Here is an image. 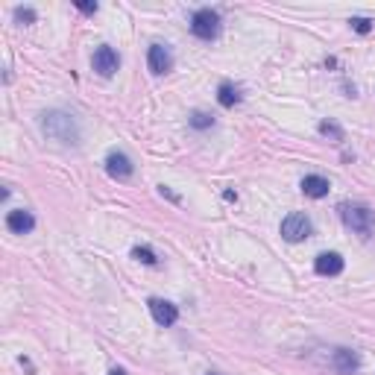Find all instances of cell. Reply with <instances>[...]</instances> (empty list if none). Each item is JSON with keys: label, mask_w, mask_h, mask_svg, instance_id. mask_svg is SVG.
Here are the masks:
<instances>
[{"label": "cell", "mask_w": 375, "mask_h": 375, "mask_svg": "<svg viewBox=\"0 0 375 375\" xmlns=\"http://www.w3.org/2000/svg\"><path fill=\"white\" fill-rule=\"evenodd\" d=\"M41 129L47 138H53L59 144H68V146H76L79 144V123L74 115L62 109H50L41 115Z\"/></svg>", "instance_id": "6da1fadb"}, {"label": "cell", "mask_w": 375, "mask_h": 375, "mask_svg": "<svg viewBox=\"0 0 375 375\" xmlns=\"http://www.w3.org/2000/svg\"><path fill=\"white\" fill-rule=\"evenodd\" d=\"M340 217L355 235H361L364 240L375 235V211L364 203H343L340 205Z\"/></svg>", "instance_id": "7a4b0ae2"}, {"label": "cell", "mask_w": 375, "mask_h": 375, "mask_svg": "<svg viewBox=\"0 0 375 375\" xmlns=\"http://www.w3.org/2000/svg\"><path fill=\"white\" fill-rule=\"evenodd\" d=\"M191 32L203 41H211L220 36V15L214 9H197L191 18Z\"/></svg>", "instance_id": "3957f363"}, {"label": "cell", "mask_w": 375, "mask_h": 375, "mask_svg": "<svg viewBox=\"0 0 375 375\" xmlns=\"http://www.w3.org/2000/svg\"><path fill=\"white\" fill-rule=\"evenodd\" d=\"M311 232H314L311 220H308V214H299V211H293V214H287V217L282 220V238L290 240V243L305 240Z\"/></svg>", "instance_id": "277c9868"}, {"label": "cell", "mask_w": 375, "mask_h": 375, "mask_svg": "<svg viewBox=\"0 0 375 375\" xmlns=\"http://www.w3.org/2000/svg\"><path fill=\"white\" fill-rule=\"evenodd\" d=\"M91 64H94V71L100 74V76H111L118 71V64H121V56H118V50L115 47H109V44H100L94 50V59H91Z\"/></svg>", "instance_id": "5b68a950"}, {"label": "cell", "mask_w": 375, "mask_h": 375, "mask_svg": "<svg viewBox=\"0 0 375 375\" xmlns=\"http://www.w3.org/2000/svg\"><path fill=\"white\" fill-rule=\"evenodd\" d=\"M106 170H109V176H115V179H129L132 170H135V165H132V158H129L126 153L111 150L106 156Z\"/></svg>", "instance_id": "8992f818"}, {"label": "cell", "mask_w": 375, "mask_h": 375, "mask_svg": "<svg viewBox=\"0 0 375 375\" xmlns=\"http://www.w3.org/2000/svg\"><path fill=\"white\" fill-rule=\"evenodd\" d=\"M146 64H150L153 74H168L173 68V53L165 44H153L150 50H146Z\"/></svg>", "instance_id": "52a82bcc"}, {"label": "cell", "mask_w": 375, "mask_h": 375, "mask_svg": "<svg viewBox=\"0 0 375 375\" xmlns=\"http://www.w3.org/2000/svg\"><path fill=\"white\" fill-rule=\"evenodd\" d=\"M150 314L158 325H165V329H170V325L179 320V308L168 299H150Z\"/></svg>", "instance_id": "ba28073f"}, {"label": "cell", "mask_w": 375, "mask_h": 375, "mask_svg": "<svg viewBox=\"0 0 375 375\" xmlns=\"http://www.w3.org/2000/svg\"><path fill=\"white\" fill-rule=\"evenodd\" d=\"M6 226H9V232H15V235H29L32 229H36V217H32L27 208H15V211L6 214Z\"/></svg>", "instance_id": "9c48e42d"}, {"label": "cell", "mask_w": 375, "mask_h": 375, "mask_svg": "<svg viewBox=\"0 0 375 375\" xmlns=\"http://www.w3.org/2000/svg\"><path fill=\"white\" fill-rule=\"evenodd\" d=\"M332 367L340 375H352V372H357V367H361V357H357V352H352V349H334Z\"/></svg>", "instance_id": "30bf717a"}, {"label": "cell", "mask_w": 375, "mask_h": 375, "mask_svg": "<svg viewBox=\"0 0 375 375\" xmlns=\"http://www.w3.org/2000/svg\"><path fill=\"white\" fill-rule=\"evenodd\" d=\"M317 275H340L343 273V255L340 252H320L314 261Z\"/></svg>", "instance_id": "8fae6325"}, {"label": "cell", "mask_w": 375, "mask_h": 375, "mask_svg": "<svg viewBox=\"0 0 375 375\" xmlns=\"http://www.w3.org/2000/svg\"><path fill=\"white\" fill-rule=\"evenodd\" d=\"M329 179L325 176H317V173H311V176H305L302 179V193L305 197H311V200H322L325 193H329Z\"/></svg>", "instance_id": "7c38bea8"}, {"label": "cell", "mask_w": 375, "mask_h": 375, "mask_svg": "<svg viewBox=\"0 0 375 375\" xmlns=\"http://www.w3.org/2000/svg\"><path fill=\"white\" fill-rule=\"evenodd\" d=\"M217 103H220L223 109H232L235 103H240V88H238L235 83H220V88H217Z\"/></svg>", "instance_id": "4fadbf2b"}, {"label": "cell", "mask_w": 375, "mask_h": 375, "mask_svg": "<svg viewBox=\"0 0 375 375\" xmlns=\"http://www.w3.org/2000/svg\"><path fill=\"white\" fill-rule=\"evenodd\" d=\"M132 258L144 261V264H150V267H156V264H158L156 252H153V250H146V247H135V250H132Z\"/></svg>", "instance_id": "5bb4252c"}, {"label": "cell", "mask_w": 375, "mask_h": 375, "mask_svg": "<svg viewBox=\"0 0 375 375\" xmlns=\"http://www.w3.org/2000/svg\"><path fill=\"white\" fill-rule=\"evenodd\" d=\"M191 126L193 129H208V126H214V118L205 115V111H193V115H191Z\"/></svg>", "instance_id": "9a60e30c"}, {"label": "cell", "mask_w": 375, "mask_h": 375, "mask_svg": "<svg viewBox=\"0 0 375 375\" xmlns=\"http://www.w3.org/2000/svg\"><path fill=\"white\" fill-rule=\"evenodd\" d=\"M320 132H322V135H332L334 141H343V129H340L337 123H332V121H322V123H320Z\"/></svg>", "instance_id": "2e32d148"}, {"label": "cell", "mask_w": 375, "mask_h": 375, "mask_svg": "<svg viewBox=\"0 0 375 375\" xmlns=\"http://www.w3.org/2000/svg\"><path fill=\"white\" fill-rule=\"evenodd\" d=\"M15 18L18 21H36V12L32 9H15Z\"/></svg>", "instance_id": "e0dca14e"}, {"label": "cell", "mask_w": 375, "mask_h": 375, "mask_svg": "<svg viewBox=\"0 0 375 375\" xmlns=\"http://www.w3.org/2000/svg\"><path fill=\"white\" fill-rule=\"evenodd\" d=\"M349 24H352L357 32H369V21H367V18H352Z\"/></svg>", "instance_id": "ac0fdd59"}, {"label": "cell", "mask_w": 375, "mask_h": 375, "mask_svg": "<svg viewBox=\"0 0 375 375\" xmlns=\"http://www.w3.org/2000/svg\"><path fill=\"white\" fill-rule=\"evenodd\" d=\"M76 9H79V12H88V15H91V12H97V4H76Z\"/></svg>", "instance_id": "d6986e66"}, {"label": "cell", "mask_w": 375, "mask_h": 375, "mask_svg": "<svg viewBox=\"0 0 375 375\" xmlns=\"http://www.w3.org/2000/svg\"><path fill=\"white\" fill-rule=\"evenodd\" d=\"M109 375H126V372H123V369H111Z\"/></svg>", "instance_id": "ffe728a7"}, {"label": "cell", "mask_w": 375, "mask_h": 375, "mask_svg": "<svg viewBox=\"0 0 375 375\" xmlns=\"http://www.w3.org/2000/svg\"><path fill=\"white\" fill-rule=\"evenodd\" d=\"M208 375H220V372H208Z\"/></svg>", "instance_id": "44dd1931"}]
</instances>
